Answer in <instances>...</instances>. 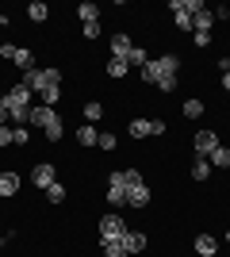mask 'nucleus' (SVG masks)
Listing matches in <instances>:
<instances>
[{"label":"nucleus","mask_w":230,"mask_h":257,"mask_svg":"<svg viewBox=\"0 0 230 257\" xmlns=\"http://www.w3.org/2000/svg\"><path fill=\"white\" fill-rule=\"evenodd\" d=\"M31 96H35V92L23 85V81H20V85H12L8 92H4V100H0V104L8 107L12 123H27V115H31V107H35V104H31Z\"/></svg>","instance_id":"obj_1"},{"label":"nucleus","mask_w":230,"mask_h":257,"mask_svg":"<svg viewBox=\"0 0 230 257\" xmlns=\"http://www.w3.org/2000/svg\"><path fill=\"white\" fill-rule=\"evenodd\" d=\"M23 85L43 96V92H50V88H62V69H54V65H50V69L35 65V69H27V73H23Z\"/></svg>","instance_id":"obj_2"},{"label":"nucleus","mask_w":230,"mask_h":257,"mask_svg":"<svg viewBox=\"0 0 230 257\" xmlns=\"http://www.w3.org/2000/svg\"><path fill=\"white\" fill-rule=\"evenodd\" d=\"M96 226H100V238H115V242H119V238L127 234V226H131V223H127L119 211H108V215H100Z\"/></svg>","instance_id":"obj_3"},{"label":"nucleus","mask_w":230,"mask_h":257,"mask_svg":"<svg viewBox=\"0 0 230 257\" xmlns=\"http://www.w3.org/2000/svg\"><path fill=\"white\" fill-rule=\"evenodd\" d=\"M31 184H35V188H43V192L50 188V184H58V165H54V161H35V165H31Z\"/></svg>","instance_id":"obj_4"},{"label":"nucleus","mask_w":230,"mask_h":257,"mask_svg":"<svg viewBox=\"0 0 230 257\" xmlns=\"http://www.w3.org/2000/svg\"><path fill=\"white\" fill-rule=\"evenodd\" d=\"M222 142H219V135H215V131H196V135H192V150H196V158H211V154L219 150Z\"/></svg>","instance_id":"obj_5"},{"label":"nucleus","mask_w":230,"mask_h":257,"mask_svg":"<svg viewBox=\"0 0 230 257\" xmlns=\"http://www.w3.org/2000/svg\"><path fill=\"white\" fill-rule=\"evenodd\" d=\"M20 188H23V177H20L16 169H4V173H0V200L20 196Z\"/></svg>","instance_id":"obj_6"},{"label":"nucleus","mask_w":230,"mask_h":257,"mask_svg":"<svg viewBox=\"0 0 230 257\" xmlns=\"http://www.w3.org/2000/svg\"><path fill=\"white\" fill-rule=\"evenodd\" d=\"M119 242H123V249H127L131 257H134V253H142V249L150 246V238H146L142 230H134V226H127V234H123Z\"/></svg>","instance_id":"obj_7"},{"label":"nucleus","mask_w":230,"mask_h":257,"mask_svg":"<svg viewBox=\"0 0 230 257\" xmlns=\"http://www.w3.org/2000/svg\"><path fill=\"white\" fill-rule=\"evenodd\" d=\"M108 46H111V58H127V54L134 50V39H131L127 31H111Z\"/></svg>","instance_id":"obj_8"},{"label":"nucleus","mask_w":230,"mask_h":257,"mask_svg":"<svg viewBox=\"0 0 230 257\" xmlns=\"http://www.w3.org/2000/svg\"><path fill=\"white\" fill-rule=\"evenodd\" d=\"M127 204L131 207H138V211H146V204H150V184H131V188H127Z\"/></svg>","instance_id":"obj_9"},{"label":"nucleus","mask_w":230,"mask_h":257,"mask_svg":"<svg viewBox=\"0 0 230 257\" xmlns=\"http://www.w3.org/2000/svg\"><path fill=\"white\" fill-rule=\"evenodd\" d=\"M54 115H58L54 107H46V104H35V107H31V115H27V127H39V131H46V123H50Z\"/></svg>","instance_id":"obj_10"},{"label":"nucleus","mask_w":230,"mask_h":257,"mask_svg":"<svg viewBox=\"0 0 230 257\" xmlns=\"http://www.w3.org/2000/svg\"><path fill=\"white\" fill-rule=\"evenodd\" d=\"M192 249H196L199 257H215V253H219V238H215V234H196Z\"/></svg>","instance_id":"obj_11"},{"label":"nucleus","mask_w":230,"mask_h":257,"mask_svg":"<svg viewBox=\"0 0 230 257\" xmlns=\"http://www.w3.org/2000/svg\"><path fill=\"white\" fill-rule=\"evenodd\" d=\"M211 27H215V12L203 4V8L192 16V35H196V31H207V35H211Z\"/></svg>","instance_id":"obj_12"},{"label":"nucleus","mask_w":230,"mask_h":257,"mask_svg":"<svg viewBox=\"0 0 230 257\" xmlns=\"http://www.w3.org/2000/svg\"><path fill=\"white\" fill-rule=\"evenodd\" d=\"M157 62V73L161 77H180V58L176 54H161V58H153Z\"/></svg>","instance_id":"obj_13"},{"label":"nucleus","mask_w":230,"mask_h":257,"mask_svg":"<svg viewBox=\"0 0 230 257\" xmlns=\"http://www.w3.org/2000/svg\"><path fill=\"white\" fill-rule=\"evenodd\" d=\"M77 142H81L85 150H92V146L100 142V131L92 127V123H81V127H77Z\"/></svg>","instance_id":"obj_14"},{"label":"nucleus","mask_w":230,"mask_h":257,"mask_svg":"<svg viewBox=\"0 0 230 257\" xmlns=\"http://www.w3.org/2000/svg\"><path fill=\"white\" fill-rule=\"evenodd\" d=\"M188 177H192L196 184L211 181V161H207V158H196V161H192V169H188Z\"/></svg>","instance_id":"obj_15"},{"label":"nucleus","mask_w":230,"mask_h":257,"mask_svg":"<svg viewBox=\"0 0 230 257\" xmlns=\"http://www.w3.org/2000/svg\"><path fill=\"white\" fill-rule=\"evenodd\" d=\"M203 111H207V104H203L199 96H188L184 104H180V115H184V119H199Z\"/></svg>","instance_id":"obj_16"},{"label":"nucleus","mask_w":230,"mask_h":257,"mask_svg":"<svg viewBox=\"0 0 230 257\" xmlns=\"http://www.w3.org/2000/svg\"><path fill=\"white\" fill-rule=\"evenodd\" d=\"M104 73H108L111 81H123V77L131 73V65H127V58H111V62H108V69H104Z\"/></svg>","instance_id":"obj_17"},{"label":"nucleus","mask_w":230,"mask_h":257,"mask_svg":"<svg viewBox=\"0 0 230 257\" xmlns=\"http://www.w3.org/2000/svg\"><path fill=\"white\" fill-rule=\"evenodd\" d=\"M27 20L31 23H46L50 20V8H46L43 0H31V4H27Z\"/></svg>","instance_id":"obj_18"},{"label":"nucleus","mask_w":230,"mask_h":257,"mask_svg":"<svg viewBox=\"0 0 230 257\" xmlns=\"http://www.w3.org/2000/svg\"><path fill=\"white\" fill-rule=\"evenodd\" d=\"M12 62L27 73V69H35V50H31V46H16V58H12Z\"/></svg>","instance_id":"obj_19"},{"label":"nucleus","mask_w":230,"mask_h":257,"mask_svg":"<svg viewBox=\"0 0 230 257\" xmlns=\"http://www.w3.org/2000/svg\"><path fill=\"white\" fill-rule=\"evenodd\" d=\"M127 135H131V139H150V119H131V123H127Z\"/></svg>","instance_id":"obj_20"},{"label":"nucleus","mask_w":230,"mask_h":257,"mask_svg":"<svg viewBox=\"0 0 230 257\" xmlns=\"http://www.w3.org/2000/svg\"><path fill=\"white\" fill-rule=\"evenodd\" d=\"M100 249H104V257H131L123 249V242H115V238H100Z\"/></svg>","instance_id":"obj_21"},{"label":"nucleus","mask_w":230,"mask_h":257,"mask_svg":"<svg viewBox=\"0 0 230 257\" xmlns=\"http://www.w3.org/2000/svg\"><path fill=\"white\" fill-rule=\"evenodd\" d=\"M50 142H62V135H66V123H62V115H54L50 123H46V131H43Z\"/></svg>","instance_id":"obj_22"},{"label":"nucleus","mask_w":230,"mask_h":257,"mask_svg":"<svg viewBox=\"0 0 230 257\" xmlns=\"http://www.w3.org/2000/svg\"><path fill=\"white\" fill-rule=\"evenodd\" d=\"M77 16H81V23H100V8L92 4V0H85V4L77 8Z\"/></svg>","instance_id":"obj_23"},{"label":"nucleus","mask_w":230,"mask_h":257,"mask_svg":"<svg viewBox=\"0 0 230 257\" xmlns=\"http://www.w3.org/2000/svg\"><path fill=\"white\" fill-rule=\"evenodd\" d=\"M138 77H142V85H157V81H161V73H157V62L150 58V62L138 69Z\"/></svg>","instance_id":"obj_24"},{"label":"nucleus","mask_w":230,"mask_h":257,"mask_svg":"<svg viewBox=\"0 0 230 257\" xmlns=\"http://www.w3.org/2000/svg\"><path fill=\"white\" fill-rule=\"evenodd\" d=\"M207 161H211V169H230V146H219Z\"/></svg>","instance_id":"obj_25"},{"label":"nucleus","mask_w":230,"mask_h":257,"mask_svg":"<svg viewBox=\"0 0 230 257\" xmlns=\"http://www.w3.org/2000/svg\"><path fill=\"white\" fill-rule=\"evenodd\" d=\"M27 142H31V127H27V123H16V127H12V146H27Z\"/></svg>","instance_id":"obj_26"},{"label":"nucleus","mask_w":230,"mask_h":257,"mask_svg":"<svg viewBox=\"0 0 230 257\" xmlns=\"http://www.w3.org/2000/svg\"><path fill=\"white\" fill-rule=\"evenodd\" d=\"M43 196H46V200H50V204H66V196H69V192H66V184L58 181V184H50V188H46Z\"/></svg>","instance_id":"obj_27"},{"label":"nucleus","mask_w":230,"mask_h":257,"mask_svg":"<svg viewBox=\"0 0 230 257\" xmlns=\"http://www.w3.org/2000/svg\"><path fill=\"white\" fill-rule=\"evenodd\" d=\"M96 150H104V154H115V150H119V139H115V135H108V131H100Z\"/></svg>","instance_id":"obj_28"},{"label":"nucleus","mask_w":230,"mask_h":257,"mask_svg":"<svg viewBox=\"0 0 230 257\" xmlns=\"http://www.w3.org/2000/svg\"><path fill=\"white\" fill-rule=\"evenodd\" d=\"M85 119H88V123L104 119V104H100V100H85Z\"/></svg>","instance_id":"obj_29"},{"label":"nucleus","mask_w":230,"mask_h":257,"mask_svg":"<svg viewBox=\"0 0 230 257\" xmlns=\"http://www.w3.org/2000/svg\"><path fill=\"white\" fill-rule=\"evenodd\" d=\"M146 62H150V58H146V50H142V46H134V50L127 54V65H131V69H142Z\"/></svg>","instance_id":"obj_30"},{"label":"nucleus","mask_w":230,"mask_h":257,"mask_svg":"<svg viewBox=\"0 0 230 257\" xmlns=\"http://www.w3.org/2000/svg\"><path fill=\"white\" fill-rule=\"evenodd\" d=\"M81 35H85V43H96L100 35H104V27L100 23H81Z\"/></svg>","instance_id":"obj_31"},{"label":"nucleus","mask_w":230,"mask_h":257,"mask_svg":"<svg viewBox=\"0 0 230 257\" xmlns=\"http://www.w3.org/2000/svg\"><path fill=\"white\" fill-rule=\"evenodd\" d=\"M176 85H180V77H161V81H157V92H165V96H169V92H176Z\"/></svg>","instance_id":"obj_32"},{"label":"nucleus","mask_w":230,"mask_h":257,"mask_svg":"<svg viewBox=\"0 0 230 257\" xmlns=\"http://www.w3.org/2000/svg\"><path fill=\"white\" fill-rule=\"evenodd\" d=\"M173 23H176V31H192V16L188 12H173Z\"/></svg>","instance_id":"obj_33"},{"label":"nucleus","mask_w":230,"mask_h":257,"mask_svg":"<svg viewBox=\"0 0 230 257\" xmlns=\"http://www.w3.org/2000/svg\"><path fill=\"white\" fill-rule=\"evenodd\" d=\"M192 46H199V50H207V46H211V35H207V31H196V35H192Z\"/></svg>","instance_id":"obj_34"},{"label":"nucleus","mask_w":230,"mask_h":257,"mask_svg":"<svg viewBox=\"0 0 230 257\" xmlns=\"http://www.w3.org/2000/svg\"><path fill=\"white\" fill-rule=\"evenodd\" d=\"M165 135V119H150V139H161Z\"/></svg>","instance_id":"obj_35"},{"label":"nucleus","mask_w":230,"mask_h":257,"mask_svg":"<svg viewBox=\"0 0 230 257\" xmlns=\"http://www.w3.org/2000/svg\"><path fill=\"white\" fill-rule=\"evenodd\" d=\"M0 58L12 62V58H16V43H0Z\"/></svg>","instance_id":"obj_36"},{"label":"nucleus","mask_w":230,"mask_h":257,"mask_svg":"<svg viewBox=\"0 0 230 257\" xmlns=\"http://www.w3.org/2000/svg\"><path fill=\"white\" fill-rule=\"evenodd\" d=\"M0 146H12V127H8V123L0 127Z\"/></svg>","instance_id":"obj_37"},{"label":"nucleus","mask_w":230,"mask_h":257,"mask_svg":"<svg viewBox=\"0 0 230 257\" xmlns=\"http://www.w3.org/2000/svg\"><path fill=\"white\" fill-rule=\"evenodd\" d=\"M211 12H215V20H230V8H226V4H219V8H211Z\"/></svg>","instance_id":"obj_38"},{"label":"nucleus","mask_w":230,"mask_h":257,"mask_svg":"<svg viewBox=\"0 0 230 257\" xmlns=\"http://www.w3.org/2000/svg\"><path fill=\"white\" fill-rule=\"evenodd\" d=\"M4 123H12V115H8V107L0 104V127H4Z\"/></svg>","instance_id":"obj_39"},{"label":"nucleus","mask_w":230,"mask_h":257,"mask_svg":"<svg viewBox=\"0 0 230 257\" xmlns=\"http://www.w3.org/2000/svg\"><path fill=\"white\" fill-rule=\"evenodd\" d=\"M222 92H230V73H222Z\"/></svg>","instance_id":"obj_40"},{"label":"nucleus","mask_w":230,"mask_h":257,"mask_svg":"<svg viewBox=\"0 0 230 257\" xmlns=\"http://www.w3.org/2000/svg\"><path fill=\"white\" fill-rule=\"evenodd\" d=\"M226 242H230V230H226Z\"/></svg>","instance_id":"obj_41"}]
</instances>
